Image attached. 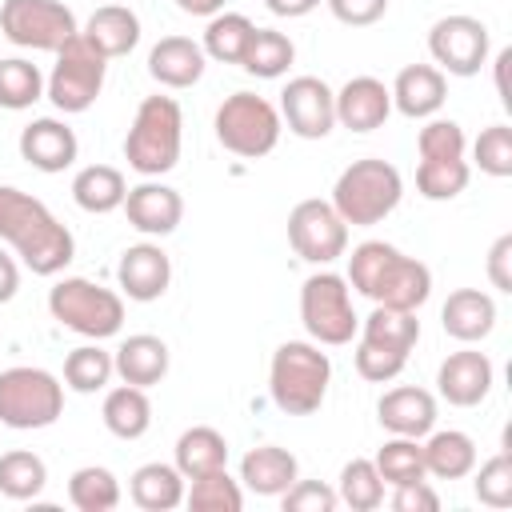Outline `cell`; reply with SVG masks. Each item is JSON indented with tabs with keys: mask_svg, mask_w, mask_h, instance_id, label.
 Here are the masks:
<instances>
[{
	"mask_svg": "<svg viewBox=\"0 0 512 512\" xmlns=\"http://www.w3.org/2000/svg\"><path fill=\"white\" fill-rule=\"evenodd\" d=\"M0 240L36 276H56L76 256L72 232L48 212V204L12 184H0Z\"/></svg>",
	"mask_w": 512,
	"mask_h": 512,
	"instance_id": "6da1fadb",
	"label": "cell"
},
{
	"mask_svg": "<svg viewBox=\"0 0 512 512\" xmlns=\"http://www.w3.org/2000/svg\"><path fill=\"white\" fill-rule=\"evenodd\" d=\"M360 296H368L380 308H400L416 312L432 296V272L424 260L404 256L388 240H364L348 256V276H344Z\"/></svg>",
	"mask_w": 512,
	"mask_h": 512,
	"instance_id": "7a4b0ae2",
	"label": "cell"
},
{
	"mask_svg": "<svg viewBox=\"0 0 512 512\" xmlns=\"http://www.w3.org/2000/svg\"><path fill=\"white\" fill-rule=\"evenodd\" d=\"M328 384H332V360H328V352H320L316 340H284L272 352L268 392L280 412H288V416L320 412Z\"/></svg>",
	"mask_w": 512,
	"mask_h": 512,
	"instance_id": "3957f363",
	"label": "cell"
},
{
	"mask_svg": "<svg viewBox=\"0 0 512 512\" xmlns=\"http://www.w3.org/2000/svg\"><path fill=\"white\" fill-rule=\"evenodd\" d=\"M184 144V112L172 96H144L136 104L132 128L124 136V160L144 180H156L176 168Z\"/></svg>",
	"mask_w": 512,
	"mask_h": 512,
	"instance_id": "277c9868",
	"label": "cell"
},
{
	"mask_svg": "<svg viewBox=\"0 0 512 512\" xmlns=\"http://www.w3.org/2000/svg\"><path fill=\"white\" fill-rule=\"evenodd\" d=\"M404 196V180H400V168L380 160V156H364V160H352L336 184H332V208L340 212L344 224L352 228H368V224H380L384 216L396 212Z\"/></svg>",
	"mask_w": 512,
	"mask_h": 512,
	"instance_id": "5b68a950",
	"label": "cell"
},
{
	"mask_svg": "<svg viewBox=\"0 0 512 512\" xmlns=\"http://www.w3.org/2000/svg\"><path fill=\"white\" fill-rule=\"evenodd\" d=\"M360 340H356V372L372 384H388L404 372L416 340H420V320L416 312L400 308H372L368 320H360Z\"/></svg>",
	"mask_w": 512,
	"mask_h": 512,
	"instance_id": "8992f818",
	"label": "cell"
},
{
	"mask_svg": "<svg viewBox=\"0 0 512 512\" xmlns=\"http://www.w3.org/2000/svg\"><path fill=\"white\" fill-rule=\"evenodd\" d=\"M48 312L84 340H108L124 324V296L96 280L64 276L48 288Z\"/></svg>",
	"mask_w": 512,
	"mask_h": 512,
	"instance_id": "52a82bcc",
	"label": "cell"
},
{
	"mask_svg": "<svg viewBox=\"0 0 512 512\" xmlns=\"http://www.w3.org/2000/svg\"><path fill=\"white\" fill-rule=\"evenodd\" d=\"M64 412V384L48 368L16 364L0 372V424L16 432H36L56 424Z\"/></svg>",
	"mask_w": 512,
	"mask_h": 512,
	"instance_id": "ba28073f",
	"label": "cell"
},
{
	"mask_svg": "<svg viewBox=\"0 0 512 512\" xmlns=\"http://www.w3.org/2000/svg\"><path fill=\"white\" fill-rule=\"evenodd\" d=\"M216 140L232 152V156H244V160H260L268 156L276 144H280V132H284V120H280V108L256 92H232L220 108H216Z\"/></svg>",
	"mask_w": 512,
	"mask_h": 512,
	"instance_id": "9c48e42d",
	"label": "cell"
},
{
	"mask_svg": "<svg viewBox=\"0 0 512 512\" xmlns=\"http://www.w3.org/2000/svg\"><path fill=\"white\" fill-rule=\"evenodd\" d=\"M300 320H304V332L324 348L352 344L360 316L352 308L348 280L336 272H312L300 288Z\"/></svg>",
	"mask_w": 512,
	"mask_h": 512,
	"instance_id": "30bf717a",
	"label": "cell"
},
{
	"mask_svg": "<svg viewBox=\"0 0 512 512\" xmlns=\"http://www.w3.org/2000/svg\"><path fill=\"white\" fill-rule=\"evenodd\" d=\"M104 72H108V60L76 32V36L56 52V64H52V72H48V80H44V96H48L60 112H68V116L88 112V108L96 104L100 88H104Z\"/></svg>",
	"mask_w": 512,
	"mask_h": 512,
	"instance_id": "8fae6325",
	"label": "cell"
},
{
	"mask_svg": "<svg viewBox=\"0 0 512 512\" xmlns=\"http://www.w3.org/2000/svg\"><path fill=\"white\" fill-rule=\"evenodd\" d=\"M80 32L76 16L60 0H4L0 4V36L16 48L60 52Z\"/></svg>",
	"mask_w": 512,
	"mask_h": 512,
	"instance_id": "7c38bea8",
	"label": "cell"
},
{
	"mask_svg": "<svg viewBox=\"0 0 512 512\" xmlns=\"http://www.w3.org/2000/svg\"><path fill=\"white\" fill-rule=\"evenodd\" d=\"M288 244L308 264H332L348 252V224L328 200H300L288 212Z\"/></svg>",
	"mask_w": 512,
	"mask_h": 512,
	"instance_id": "4fadbf2b",
	"label": "cell"
},
{
	"mask_svg": "<svg viewBox=\"0 0 512 512\" xmlns=\"http://www.w3.org/2000/svg\"><path fill=\"white\" fill-rule=\"evenodd\" d=\"M428 52L448 76H476L488 64V24L476 16H440L428 28Z\"/></svg>",
	"mask_w": 512,
	"mask_h": 512,
	"instance_id": "5bb4252c",
	"label": "cell"
},
{
	"mask_svg": "<svg viewBox=\"0 0 512 512\" xmlns=\"http://www.w3.org/2000/svg\"><path fill=\"white\" fill-rule=\"evenodd\" d=\"M280 120L300 140H324L336 128V92L320 76H292L280 92Z\"/></svg>",
	"mask_w": 512,
	"mask_h": 512,
	"instance_id": "9a60e30c",
	"label": "cell"
},
{
	"mask_svg": "<svg viewBox=\"0 0 512 512\" xmlns=\"http://www.w3.org/2000/svg\"><path fill=\"white\" fill-rule=\"evenodd\" d=\"M492 380H496V368L476 348L448 352L444 364L436 368V388H440V396L452 408H476V404H484L488 392H492Z\"/></svg>",
	"mask_w": 512,
	"mask_h": 512,
	"instance_id": "2e32d148",
	"label": "cell"
},
{
	"mask_svg": "<svg viewBox=\"0 0 512 512\" xmlns=\"http://www.w3.org/2000/svg\"><path fill=\"white\" fill-rule=\"evenodd\" d=\"M116 284L128 300L136 304H152L168 292L172 284V260L160 244H132L120 252V264H116Z\"/></svg>",
	"mask_w": 512,
	"mask_h": 512,
	"instance_id": "e0dca14e",
	"label": "cell"
},
{
	"mask_svg": "<svg viewBox=\"0 0 512 512\" xmlns=\"http://www.w3.org/2000/svg\"><path fill=\"white\" fill-rule=\"evenodd\" d=\"M120 208H124L128 224L136 232H144V236H168L184 220V196L176 188L160 184V180H144V184L128 188Z\"/></svg>",
	"mask_w": 512,
	"mask_h": 512,
	"instance_id": "ac0fdd59",
	"label": "cell"
},
{
	"mask_svg": "<svg viewBox=\"0 0 512 512\" xmlns=\"http://www.w3.org/2000/svg\"><path fill=\"white\" fill-rule=\"evenodd\" d=\"M392 116V92L376 76H352L336 92V124L348 132H376Z\"/></svg>",
	"mask_w": 512,
	"mask_h": 512,
	"instance_id": "d6986e66",
	"label": "cell"
},
{
	"mask_svg": "<svg viewBox=\"0 0 512 512\" xmlns=\"http://www.w3.org/2000/svg\"><path fill=\"white\" fill-rule=\"evenodd\" d=\"M392 108L408 120H432L440 108H444V96H448V80L436 64H408L396 72L392 80Z\"/></svg>",
	"mask_w": 512,
	"mask_h": 512,
	"instance_id": "ffe728a7",
	"label": "cell"
},
{
	"mask_svg": "<svg viewBox=\"0 0 512 512\" xmlns=\"http://www.w3.org/2000/svg\"><path fill=\"white\" fill-rule=\"evenodd\" d=\"M76 152H80L76 132L56 116H40L20 132V156L36 172H64L76 164Z\"/></svg>",
	"mask_w": 512,
	"mask_h": 512,
	"instance_id": "44dd1931",
	"label": "cell"
},
{
	"mask_svg": "<svg viewBox=\"0 0 512 512\" xmlns=\"http://www.w3.org/2000/svg\"><path fill=\"white\" fill-rule=\"evenodd\" d=\"M376 420L384 432L392 436H416L424 440L432 428H436V396L428 388H388L376 404Z\"/></svg>",
	"mask_w": 512,
	"mask_h": 512,
	"instance_id": "7402d4cb",
	"label": "cell"
},
{
	"mask_svg": "<svg viewBox=\"0 0 512 512\" xmlns=\"http://www.w3.org/2000/svg\"><path fill=\"white\" fill-rule=\"evenodd\" d=\"M440 324L452 340L480 344L496 328V300L480 288H456V292H448V300L440 308Z\"/></svg>",
	"mask_w": 512,
	"mask_h": 512,
	"instance_id": "603a6c76",
	"label": "cell"
},
{
	"mask_svg": "<svg viewBox=\"0 0 512 512\" xmlns=\"http://www.w3.org/2000/svg\"><path fill=\"white\" fill-rule=\"evenodd\" d=\"M204 64H208L204 48L188 36H164L148 52V76L160 88H192L204 76Z\"/></svg>",
	"mask_w": 512,
	"mask_h": 512,
	"instance_id": "cb8c5ba5",
	"label": "cell"
},
{
	"mask_svg": "<svg viewBox=\"0 0 512 512\" xmlns=\"http://www.w3.org/2000/svg\"><path fill=\"white\" fill-rule=\"evenodd\" d=\"M112 364H116V376L124 384H136V388H152L168 376V344L152 332H136L128 340H120V348L112 352Z\"/></svg>",
	"mask_w": 512,
	"mask_h": 512,
	"instance_id": "d4e9b609",
	"label": "cell"
},
{
	"mask_svg": "<svg viewBox=\"0 0 512 512\" xmlns=\"http://www.w3.org/2000/svg\"><path fill=\"white\" fill-rule=\"evenodd\" d=\"M296 480H300V464L280 444H260V448L244 452V460H240V484L252 488L256 496H280Z\"/></svg>",
	"mask_w": 512,
	"mask_h": 512,
	"instance_id": "484cf974",
	"label": "cell"
},
{
	"mask_svg": "<svg viewBox=\"0 0 512 512\" xmlns=\"http://www.w3.org/2000/svg\"><path fill=\"white\" fill-rule=\"evenodd\" d=\"M104 60H116V56H128L136 44H140V16L124 4H104L88 16L84 32H80Z\"/></svg>",
	"mask_w": 512,
	"mask_h": 512,
	"instance_id": "4316f807",
	"label": "cell"
},
{
	"mask_svg": "<svg viewBox=\"0 0 512 512\" xmlns=\"http://www.w3.org/2000/svg\"><path fill=\"white\" fill-rule=\"evenodd\" d=\"M128 496L144 512H172L184 504V476L176 464H160V460L140 464L128 480Z\"/></svg>",
	"mask_w": 512,
	"mask_h": 512,
	"instance_id": "83f0119b",
	"label": "cell"
},
{
	"mask_svg": "<svg viewBox=\"0 0 512 512\" xmlns=\"http://www.w3.org/2000/svg\"><path fill=\"white\" fill-rule=\"evenodd\" d=\"M424 448V468L436 480H464L476 468V440L460 428H444V432H428Z\"/></svg>",
	"mask_w": 512,
	"mask_h": 512,
	"instance_id": "f1b7e54d",
	"label": "cell"
},
{
	"mask_svg": "<svg viewBox=\"0 0 512 512\" xmlns=\"http://www.w3.org/2000/svg\"><path fill=\"white\" fill-rule=\"evenodd\" d=\"M124 196H128V180L112 164H88L72 176V200H76V208H84L92 216L116 212L124 204Z\"/></svg>",
	"mask_w": 512,
	"mask_h": 512,
	"instance_id": "f546056e",
	"label": "cell"
},
{
	"mask_svg": "<svg viewBox=\"0 0 512 512\" xmlns=\"http://www.w3.org/2000/svg\"><path fill=\"white\" fill-rule=\"evenodd\" d=\"M104 428L116 436V440H140L148 428H152V400H148V388H136V384H120L104 396Z\"/></svg>",
	"mask_w": 512,
	"mask_h": 512,
	"instance_id": "4dcf8cb0",
	"label": "cell"
},
{
	"mask_svg": "<svg viewBox=\"0 0 512 512\" xmlns=\"http://www.w3.org/2000/svg\"><path fill=\"white\" fill-rule=\"evenodd\" d=\"M184 480L192 476H204V472H216V468H228V440L208 428V424H196V428H184L180 440H176V460Z\"/></svg>",
	"mask_w": 512,
	"mask_h": 512,
	"instance_id": "1f68e13d",
	"label": "cell"
},
{
	"mask_svg": "<svg viewBox=\"0 0 512 512\" xmlns=\"http://www.w3.org/2000/svg\"><path fill=\"white\" fill-rule=\"evenodd\" d=\"M256 24L244 16V12H216L208 16V28H204V56L208 60H220V64H240L244 52H248V40H252Z\"/></svg>",
	"mask_w": 512,
	"mask_h": 512,
	"instance_id": "d6a6232c",
	"label": "cell"
},
{
	"mask_svg": "<svg viewBox=\"0 0 512 512\" xmlns=\"http://www.w3.org/2000/svg\"><path fill=\"white\" fill-rule=\"evenodd\" d=\"M292 60H296V44H292L284 32H276V28H256L252 40H248V52H244V60H240V68H244L248 76H260V80H276V76H284V72L292 68Z\"/></svg>",
	"mask_w": 512,
	"mask_h": 512,
	"instance_id": "836d02e7",
	"label": "cell"
},
{
	"mask_svg": "<svg viewBox=\"0 0 512 512\" xmlns=\"http://www.w3.org/2000/svg\"><path fill=\"white\" fill-rule=\"evenodd\" d=\"M376 472L384 484L400 488V484H416V480H428V468H424V448L416 436H392L380 444V452L372 456Z\"/></svg>",
	"mask_w": 512,
	"mask_h": 512,
	"instance_id": "e575fe53",
	"label": "cell"
},
{
	"mask_svg": "<svg viewBox=\"0 0 512 512\" xmlns=\"http://www.w3.org/2000/svg\"><path fill=\"white\" fill-rule=\"evenodd\" d=\"M116 376V364H112V352L96 344H80L64 356V388L80 392V396H92L100 388H108V380Z\"/></svg>",
	"mask_w": 512,
	"mask_h": 512,
	"instance_id": "d590c367",
	"label": "cell"
},
{
	"mask_svg": "<svg viewBox=\"0 0 512 512\" xmlns=\"http://www.w3.org/2000/svg\"><path fill=\"white\" fill-rule=\"evenodd\" d=\"M68 500L76 512H112L120 504V480L100 464H84L68 476Z\"/></svg>",
	"mask_w": 512,
	"mask_h": 512,
	"instance_id": "8d00e7d4",
	"label": "cell"
},
{
	"mask_svg": "<svg viewBox=\"0 0 512 512\" xmlns=\"http://www.w3.org/2000/svg\"><path fill=\"white\" fill-rule=\"evenodd\" d=\"M184 504L192 512H240L244 508V492H240V480L228 476V468H216V472H204V476L188 480Z\"/></svg>",
	"mask_w": 512,
	"mask_h": 512,
	"instance_id": "74e56055",
	"label": "cell"
},
{
	"mask_svg": "<svg viewBox=\"0 0 512 512\" xmlns=\"http://www.w3.org/2000/svg\"><path fill=\"white\" fill-rule=\"evenodd\" d=\"M44 484H48V464L36 452L16 448L0 456V492L8 500H36Z\"/></svg>",
	"mask_w": 512,
	"mask_h": 512,
	"instance_id": "f35d334b",
	"label": "cell"
},
{
	"mask_svg": "<svg viewBox=\"0 0 512 512\" xmlns=\"http://www.w3.org/2000/svg\"><path fill=\"white\" fill-rule=\"evenodd\" d=\"M336 496H340V504L352 508V512H372V508H380V504H384V480H380L376 464L364 460V456L348 460V464L340 468Z\"/></svg>",
	"mask_w": 512,
	"mask_h": 512,
	"instance_id": "ab89813d",
	"label": "cell"
},
{
	"mask_svg": "<svg viewBox=\"0 0 512 512\" xmlns=\"http://www.w3.org/2000/svg\"><path fill=\"white\" fill-rule=\"evenodd\" d=\"M44 96V76L32 60L8 56L0 60V108L8 112H24Z\"/></svg>",
	"mask_w": 512,
	"mask_h": 512,
	"instance_id": "60d3db41",
	"label": "cell"
},
{
	"mask_svg": "<svg viewBox=\"0 0 512 512\" xmlns=\"http://www.w3.org/2000/svg\"><path fill=\"white\" fill-rule=\"evenodd\" d=\"M468 160L456 156V160H420L416 164V192L424 200H456L464 188H468Z\"/></svg>",
	"mask_w": 512,
	"mask_h": 512,
	"instance_id": "b9f144b4",
	"label": "cell"
},
{
	"mask_svg": "<svg viewBox=\"0 0 512 512\" xmlns=\"http://www.w3.org/2000/svg\"><path fill=\"white\" fill-rule=\"evenodd\" d=\"M472 160L484 176H496V180L512 176V128L508 124H488L472 144Z\"/></svg>",
	"mask_w": 512,
	"mask_h": 512,
	"instance_id": "7bdbcfd3",
	"label": "cell"
},
{
	"mask_svg": "<svg viewBox=\"0 0 512 512\" xmlns=\"http://www.w3.org/2000/svg\"><path fill=\"white\" fill-rule=\"evenodd\" d=\"M476 480H472V492L480 504L488 508H508L512 504V456L508 452H496L488 456L480 468H472Z\"/></svg>",
	"mask_w": 512,
	"mask_h": 512,
	"instance_id": "ee69618b",
	"label": "cell"
},
{
	"mask_svg": "<svg viewBox=\"0 0 512 512\" xmlns=\"http://www.w3.org/2000/svg\"><path fill=\"white\" fill-rule=\"evenodd\" d=\"M464 148H468V140L456 120H428L416 136L420 160H456V156H464Z\"/></svg>",
	"mask_w": 512,
	"mask_h": 512,
	"instance_id": "f6af8a7d",
	"label": "cell"
},
{
	"mask_svg": "<svg viewBox=\"0 0 512 512\" xmlns=\"http://www.w3.org/2000/svg\"><path fill=\"white\" fill-rule=\"evenodd\" d=\"M280 504L284 512H332L340 504L336 488L320 484V480H296L292 488L280 492Z\"/></svg>",
	"mask_w": 512,
	"mask_h": 512,
	"instance_id": "bcb514c9",
	"label": "cell"
},
{
	"mask_svg": "<svg viewBox=\"0 0 512 512\" xmlns=\"http://www.w3.org/2000/svg\"><path fill=\"white\" fill-rule=\"evenodd\" d=\"M324 4L348 28H368L388 12V0H324Z\"/></svg>",
	"mask_w": 512,
	"mask_h": 512,
	"instance_id": "7dc6e473",
	"label": "cell"
},
{
	"mask_svg": "<svg viewBox=\"0 0 512 512\" xmlns=\"http://www.w3.org/2000/svg\"><path fill=\"white\" fill-rule=\"evenodd\" d=\"M488 280L496 292H512V232L496 236V244L488 248Z\"/></svg>",
	"mask_w": 512,
	"mask_h": 512,
	"instance_id": "c3c4849f",
	"label": "cell"
},
{
	"mask_svg": "<svg viewBox=\"0 0 512 512\" xmlns=\"http://www.w3.org/2000/svg\"><path fill=\"white\" fill-rule=\"evenodd\" d=\"M392 508L396 512H436L440 508V496L428 488V480H416V484L392 488Z\"/></svg>",
	"mask_w": 512,
	"mask_h": 512,
	"instance_id": "681fc988",
	"label": "cell"
},
{
	"mask_svg": "<svg viewBox=\"0 0 512 512\" xmlns=\"http://www.w3.org/2000/svg\"><path fill=\"white\" fill-rule=\"evenodd\" d=\"M16 288H20V268H16V260L0 248V304H8V300L16 296Z\"/></svg>",
	"mask_w": 512,
	"mask_h": 512,
	"instance_id": "f907efd6",
	"label": "cell"
},
{
	"mask_svg": "<svg viewBox=\"0 0 512 512\" xmlns=\"http://www.w3.org/2000/svg\"><path fill=\"white\" fill-rule=\"evenodd\" d=\"M320 0H264V8L272 16H284V20H296V16H308Z\"/></svg>",
	"mask_w": 512,
	"mask_h": 512,
	"instance_id": "816d5d0a",
	"label": "cell"
},
{
	"mask_svg": "<svg viewBox=\"0 0 512 512\" xmlns=\"http://www.w3.org/2000/svg\"><path fill=\"white\" fill-rule=\"evenodd\" d=\"M176 8L184 16H216L224 12V0H176Z\"/></svg>",
	"mask_w": 512,
	"mask_h": 512,
	"instance_id": "f5cc1de1",
	"label": "cell"
}]
</instances>
